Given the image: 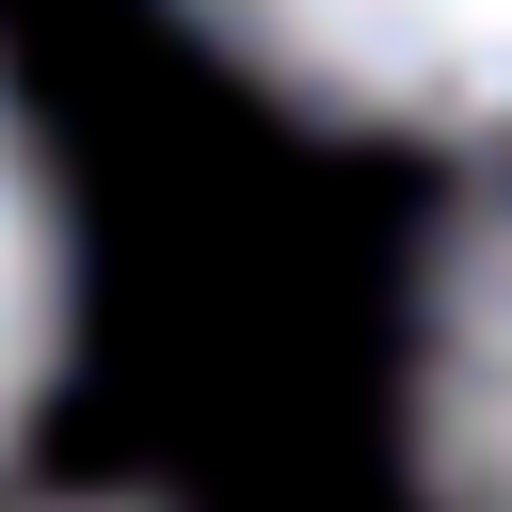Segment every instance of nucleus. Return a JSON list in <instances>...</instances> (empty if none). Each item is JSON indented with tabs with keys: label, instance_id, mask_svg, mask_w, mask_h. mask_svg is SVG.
Wrapping results in <instances>:
<instances>
[{
	"label": "nucleus",
	"instance_id": "nucleus-1",
	"mask_svg": "<svg viewBox=\"0 0 512 512\" xmlns=\"http://www.w3.org/2000/svg\"><path fill=\"white\" fill-rule=\"evenodd\" d=\"M288 96L384 128H512V0H192Z\"/></svg>",
	"mask_w": 512,
	"mask_h": 512
},
{
	"label": "nucleus",
	"instance_id": "nucleus-2",
	"mask_svg": "<svg viewBox=\"0 0 512 512\" xmlns=\"http://www.w3.org/2000/svg\"><path fill=\"white\" fill-rule=\"evenodd\" d=\"M416 496L512 512V176L432 240L416 288Z\"/></svg>",
	"mask_w": 512,
	"mask_h": 512
},
{
	"label": "nucleus",
	"instance_id": "nucleus-3",
	"mask_svg": "<svg viewBox=\"0 0 512 512\" xmlns=\"http://www.w3.org/2000/svg\"><path fill=\"white\" fill-rule=\"evenodd\" d=\"M48 352H64V208H48V160H32V128L0 96V448H16L32 384H48Z\"/></svg>",
	"mask_w": 512,
	"mask_h": 512
}]
</instances>
